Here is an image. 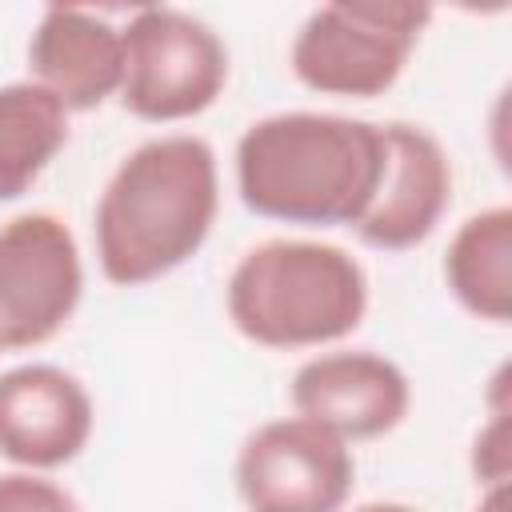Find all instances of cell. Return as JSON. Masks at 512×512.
<instances>
[{
	"instance_id": "8992f818",
	"label": "cell",
	"mask_w": 512,
	"mask_h": 512,
	"mask_svg": "<svg viewBox=\"0 0 512 512\" xmlns=\"http://www.w3.org/2000/svg\"><path fill=\"white\" fill-rule=\"evenodd\" d=\"M84 296V260L72 228L52 212L0 224V344L40 348L64 332Z\"/></svg>"
},
{
	"instance_id": "277c9868",
	"label": "cell",
	"mask_w": 512,
	"mask_h": 512,
	"mask_svg": "<svg viewBox=\"0 0 512 512\" xmlns=\"http://www.w3.org/2000/svg\"><path fill=\"white\" fill-rule=\"evenodd\" d=\"M428 20V4L404 0L320 4L292 36V76L320 96H384L400 80Z\"/></svg>"
},
{
	"instance_id": "9c48e42d",
	"label": "cell",
	"mask_w": 512,
	"mask_h": 512,
	"mask_svg": "<svg viewBox=\"0 0 512 512\" xmlns=\"http://www.w3.org/2000/svg\"><path fill=\"white\" fill-rule=\"evenodd\" d=\"M96 408L80 376L60 364L0 372V456L24 472L72 464L92 440Z\"/></svg>"
},
{
	"instance_id": "9a60e30c",
	"label": "cell",
	"mask_w": 512,
	"mask_h": 512,
	"mask_svg": "<svg viewBox=\"0 0 512 512\" xmlns=\"http://www.w3.org/2000/svg\"><path fill=\"white\" fill-rule=\"evenodd\" d=\"M0 512H80V504L56 480L20 468L0 476Z\"/></svg>"
},
{
	"instance_id": "2e32d148",
	"label": "cell",
	"mask_w": 512,
	"mask_h": 512,
	"mask_svg": "<svg viewBox=\"0 0 512 512\" xmlns=\"http://www.w3.org/2000/svg\"><path fill=\"white\" fill-rule=\"evenodd\" d=\"M508 504H512V488L500 484V488H484V492H480L476 512H508Z\"/></svg>"
},
{
	"instance_id": "e0dca14e",
	"label": "cell",
	"mask_w": 512,
	"mask_h": 512,
	"mask_svg": "<svg viewBox=\"0 0 512 512\" xmlns=\"http://www.w3.org/2000/svg\"><path fill=\"white\" fill-rule=\"evenodd\" d=\"M352 512H420V508L400 504V500H372V504H360V508H352Z\"/></svg>"
},
{
	"instance_id": "3957f363",
	"label": "cell",
	"mask_w": 512,
	"mask_h": 512,
	"mask_svg": "<svg viewBox=\"0 0 512 512\" xmlns=\"http://www.w3.org/2000/svg\"><path fill=\"white\" fill-rule=\"evenodd\" d=\"M232 328L276 352L320 348L352 336L368 312L364 264L324 240L252 244L224 288Z\"/></svg>"
},
{
	"instance_id": "4fadbf2b",
	"label": "cell",
	"mask_w": 512,
	"mask_h": 512,
	"mask_svg": "<svg viewBox=\"0 0 512 512\" xmlns=\"http://www.w3.org/2000/svg\"><path fill=\"white\" fill-rule=\"evenodd\" d=\"M68 144L64 104L32 80L0 88V204L20 200Z\"/></svg>"
},
{
	"instance_id": "5bb4252c",
	"label": "cell",
	"mask_w": 512,
	"mask_h": 512,
	"mask_svg": "<svg viewBox=\"0 0 512 512\" xmlns=\"http://www.w3.org/2000/svg\"><path fill=\"white\" fill-rule=\"evenodd\" d=\"M504 380L508 368L492 376V420L472 440V476L480 488H500L512 476V452H508V404H504Z\"/></svg>"
},
{
	"instance_id": "7a4b0ae2",
	"label": "cell",
	"mask_w": 512,
	"mask_h": 512,
	"mask_svg": "<svg viewBox=\"0 0 512 512\" xmlns=\"http://www.w3.org/2000/svg\"><path fill=\"white\" fill-rule=\"evenodd\" d=\"M220 212L208 140L172 132L136 144L96 200V260L108 284L140 288L188 264Z\"/></svg>"
},
{
	"instance_id": "6da1fadb",
	"label": "cell",
	"mask_w": 512,
	"mask_h": 512,
	"mask_svg": "<svg viewBox=\"0 0 512 512\" xmlns=\"http://www.w3.org/2000/svg\"><path fill=\"white\" fill-rule=\"evenodd\" d=\"M384 176V128L336 112H276L236 140L248 212L300 228H356Z\"/></svg>"
},
{
	"instance_id": "5b68a950",
	"label": "cell",
	"mask_w": 512,
	"mask_h": 512,
	"mask_svg": "<svg viewBox=\"0 0 512 512\" xmlns=\"http://www.w3.org/2000/svg\"><path fill=\"white\" fill-rule=\"evenodd\" d=\"M124 36L120 104L136 120L176 124L208 112L228 84V48L212 24L180 8H136Z\"/></svg>"
},
{
	"instance_id": "ac0fdd59",
	"label": "cell",
	"mask_w": 512,
	"mask_h": 512,
	"mask_svg": "<svg viewBox=\"0 0 512 512\" xmlns=\"http://www.w3.org/2000/svg\"><path fill=\"white\" fill-rule=\"evenodd\" d=\"M0 348H4V344H0Z\"/></svg>"
},
{
	"instance_id": "30bf717a",
	"label": "cell",
	"mask_w": 512,
	"mask_h": 512,
	"mask_svg": "<svg viewBox=\"0 0 512 512\" xmlns=\"http://www.w3.org/2000/svg\"><path fill=\"white\" fill-rule=\"evenodd\" d=\"M384 128V176L380 188L352 228L360 244L376 252H408L424 244L448 212L452 164L444 144L420 124H380Z\"/></svg>"
},
{
	"instance_id": "52a82bcc",
	"label": "cell",
	"mask_w": 512,
	"mask_h": 512,
	"mask_svg": "<svg viewBox=\"0 0 512 512\" xmlns=\"http://www.w3.org/2000/svg\"><path fill=\"white\" fill-rule=\"evenodd\" d=\"M352 484V448L304 416L260 424L236 452V492L248 512H344Z\"/></svg>"
},
{
	"instance_id": "7c38bea8",
	"label": "cell",
	"mask_w": 512,
	"mask_h": 512,
	"mask_svg": "<svg viewBox=\"0 0 512 512\" xmlns=\"http://www.w3.org/2000/svg\"><path fill=\"white\" fill-rule=\"evenodd\" d=\"M452 300L488 324L512 320V208L496 204L468 216L444 252Z\"/></svg>"
},
{
	"instance_id": "ba28073f",
	"label": "cell",
	"mask_w": 512,
	"mask_h": 512,
	"mask_svg": "<svg viewBox=\"0 0 512 512\" xmlns=\"http://www.w3.org/2000/svg\"><path fill=\"white\" fill-rule=\"evenodd\" d=\"M288 396L296 416L328 428L344 444L388 436L412 408L404 368L368 348L320 352L304 360L288 384Z\"/></svg>"
},
{
	"instance_id": "8fae6325",
	"label": "cell",
	"mask_w": 512,
	"mask_h": 512,
	"mask_svg": "<svg viewBox=\"0 0 512 512\" xmlns=\"http://www.w3.org/2000/svg\"><path fill=\"white\" fill-rule=\"evenodd\" d=\"M32 84L52 92L64 112H92L124 84L120 28L84 8H48L28 40Z\"/></svg>"
}]
</instances>
